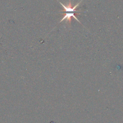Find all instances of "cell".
<instances>
[{"label": "cell", "instance_id": "1", "mask_svg": "<svg viewBox=\"0 0 123 123\" xmlns=\"http://www.w3.org/2000/svg\"><path fill=\"white\" fill-rule=\"evenodd\" d=\"M59 3L61 4V5L62 6V7L63 8L64 10H62V11H60V12H79L80 11H76L75 9L76 8L79 6V4L82 2V1L83 0H81V1H80L78 3H77L73 7H72V4H71V1L69 2V3H68V4H67L66 6L63 4L61 2H60V1H59L58 0H57Z\"/></svg>", "mask_w": 123, "mask_h": 123}, {"label": "cell", "instance_id": "2", "mask_svg": "<svg viewBox=\"0 0 123 123\" xmlns=\"http://www.w3.org/2000/svg\"><path fill=\"white\" fill-rule=\"evenodd\" d=\"M74 17V19H75L79 23H80L81 24V22L79 21V20L75 17V16L74 15V12H66L65 13V14L64 15V16L62 17V20L60 21V23L62 22V21H63V20L66 19V22L68 21L69 22V24H71V17Z\"/></svg>", "mask_w": 123, "mask_h": 123}]
</instances>
